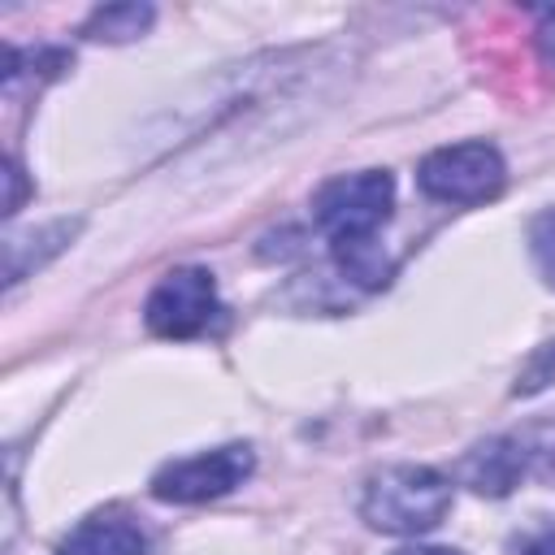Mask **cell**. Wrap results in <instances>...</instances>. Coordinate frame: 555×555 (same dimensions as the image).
Instances as JSON below:
<instances>
[{
    "instance_id": "obj_1",
    "label": "cell",
    "mask_w": 555,
    "mask_h": 555,
    "mask_svg": "<svg viewBox=\"0 0 555 555\" xmlns=\"http://www.w3.org/2000/svg\"><path fill=\"white\" fill-rule=\"evenodd\" d=\"M390 204H395V178L386 169L338 173L312 195V217L330 238L338 269L364 291L390 282V260L377 247V230L386 225Z\"/></svg>"
},
{
    "instance_id": "obj_2",
    "label": "cell",
    "mask_w": 555,
    "mask_h": 555,
    "mask_svg": "<svg viewBox=\"0 0 555 555\" xmlns=\"http://www.w3.org/2000/svg\"><path fill=\"white\" fill-rule=\"evenodd\" d=\"M451 481L425 464H390L382 473L369 477L364 499H360V516L369 520V529L377 533H425L434 525H442V516L451 512Z\"/></svg>"
},
{
    "instance_id": "obj_3",
    "label": "cell",
    "mask_w": 555,
    "mask_h": 555,
    "mask_svg": "<svg viewBox=\"0 0 555 555\" xmlns=\"http://www.w3.org/2000/svg\"><path fill=\"white\" fill-rule=\"evenodd\" d=\"M416 182L429 199L438 204H460V208H473V204H486L503 191L507 182V165L499 156L494 143H451V147H434L421 169H416Z\"/></svg>"
},
{
    "instance_id": "obj_4",
    "label": "cell",
    "mask_w": 555,
    "mask_h": 555,
    "mask_svg": "<svg viewBox=\"0 0 555 555\" xmlns=\"http://www.w3.org/2000/svg\"><path fill=\"white\" fill-rule=\"evenodd\" d=\"M256 468V455L247 442H230L217 451H199L186 460H169L156 477H152V494L165 503H204L217 499L225 490H234L238 481H247Z\"/></svg>"
},
{
    "instance_id": "obj_5",
    "label": "cell",
    "mask_w": 555,
    "mask_h": 555,
    "mask_svg": "<svg viewBox=\"0 0 555 555\" xmlns=\"http://www.w3.org/2000/svg\"><path fill=\"white\" fill-rule=\"evenodd\" d=\"M217 312V282L208 269H173L143 304V321L160 338H195Z\"/></svg>"
},
{
    "instance_id": "obj_6",
    "label": "cell",
    "mask_w": 555,
    "mask_h": 555,
    "mask_svg": "<svg viewBox=\"0 0 555 555\" xmlns=\"http://www.w3.org/2000/svg\"><path fill=\"white\" fill-rule=\"evenodd\" d=\"M520 477H525V464H520V451H516V438L512 434L486 438V442H477L460 460V481L468 490H477V494H490V499L512 494Z\"/></svg>"
},
{
    "instance_id": "obj_7",
    "label": "cell",
    "mask_w": 555,
    "mask_h": 555,
    "mask_svg": "<svg viewBox=\"0 0 555 555\" xmlns=\"http://www.w3.org/2000/svg\"><path fill=\"white\" fill-rule=\"evenodd\" d=\"M143 551L147 542L139 525H130L126 516H91L74 525L69 538L61 542V555H143Z\"/></svg>"
},
{
    "instance_id": "obj_8",
    "label": "cell",
    "mask_w": 555,
    "mask_h": 555,
    "mask_svg": "<svg viewBox=\"0 0 555 555\" xmlns=\"http://www.w3.org/2000/svg\"><path fill=\"white\" fill-rule=\"evenodd\" d=\"M516 438V451H520V464H525V477H538L546 486H555V412L529 421L525 429L512 434Z\"/></svg>"
},
{
    "instance_id": "obj_9",
    "label": "cell",
    "mask_w": 555,
    "mask_h": 555,
    "mask_svg": "<svg viewBox=\"0 0 555 555\" xmlns=\"http://www.w3.org/2000/svg\"><path fill=\"white\" fill-rule=\"evenodd\" d=\"M156 9L152 4H104L87 17L82 35L87 39H108V43H126V39H139L147 26H152Z\"/></svg>"
},
{
    "instance_id": "obj_10",
    "label": "cell",
    "mask_w": 555,
    "mask_h": 555,
    "mask_svg": "<svg viewBox=\"0 0 555 555\" xmlns=\"http://www.w3.org/2000/svg\"><path fill=\"white\" fill-rule=\"evenodd\" d=\"M529 256L546 286H555V208H542L529 221Z\"/></svg>"
},
{
    "instance_id": "obj_11",
    "label": "cell",
    "mask_w": 555,
    "mask_h": 555,
    "mask_svg": "<svg viewBox=\"0 0 555 555\" xmlns=\"http://www.w3.org/2000/svg\"><path fill=\"white\" fill-rule=\"evenodd\" d=\"M555 382V338L551 343H542L529 360H525V369H520V377H516V395H533V390H542V386H551Z\"/></svg>"
},
{
    "instance_id": "obj_12",
    "label": "cell",
    "mask_w": 555,
    "mask_h": 555,
    "mask_svg": "<svg viewBox=\"0 0 555 555\" xmlns=\"http://www.w3.org/2000/svg\"><path fill=\"white\" fill-rule=\"evenodd\" d=\"M533 39H538V52H542L546 61H555V4H551V9H538V30H533Z\"/></svg>"
},
{
    "instance_id": "obj_13",
    "label": "cell",
    "mask_w": 555,
    "mask_h": 555,
    "mask_svg": "<svg viewBox=\"0 0 555 555\" xmlns=\"http://www.w3.org/2000/svg\"><path fill=\"white\" fill-rule=\"evenodd\" d=\"M4 178H9V199H4V212L13 217V212H17V204H22V169H17V160H9V165H4Z\"/></svg>"
},
{
    "instance_id": "obj_14",
    "label": "cell",
    "mask_w": 555,
    "mask_h": 555,
    "mask_svg": "<svg viewBox=\"0 0 555 555\" xmlns=\"http://www.w3.org/2000/svg\"><path fill=\"white\" fill-rule=\"evenodd\" d=\"M520 555H555V529H546V533L529 538V542L520 546Z\"/></svg>"
},
{
    "instance_id": "obj_15",
    "label": "cell",
    "mask_w": 555,
    "mask_h": 555,
    "mask_svg": "<svg viewBox=\"0 0 555 555\" xmlns=\"http://www.w3.org/2000/svg\"><path fill=\"white\" fill-rule=\"evenodd\" d=\"M395 555H464V551H451V546H399Z\"/></svg>"
}]
</instances>
